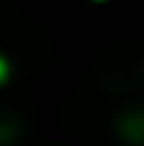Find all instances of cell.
Segmentation results:
<instances>
[{
  "label": "cell",
  "instance_id": "cell-1",
  "mask_svg": "<svg viewBox=\"0 0 144 146\" xmlns=\"http://www.w3.org/2000/svg\"><path fill=\"white\" fill-rule=\"evenodd\" d=\"M5 73H8V65H5V60L0 57V81H3V78H5Z\"/></svg>",
  "mask_w": 144,
  "mask_h": 146
}]
</instances>
